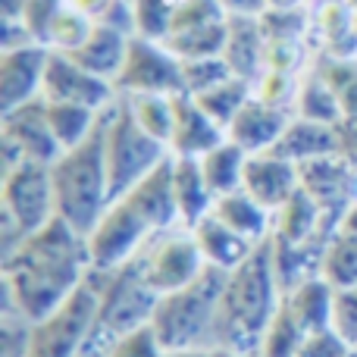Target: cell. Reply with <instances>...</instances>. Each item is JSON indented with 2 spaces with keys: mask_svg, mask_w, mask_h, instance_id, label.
<instances>
[{
  "mask_svg": "<svg viewBox=\"0 0 357 357\" xmlns=\"http://www.w3.org/2000/svg\"><path fill=\"white\" fill-rule=\"evenodd\" d=\"M91 270L88 238L63 216L25 235V241L3 260L6 304L29 323L60 310Z\"/></svg>",
  "mask_w": 357,
  "mask_h": 357,
  "instance_id": "obj_1",
  "label": "cell"
},
{
  "mask_svg": "<svg viewBox=\"0 0 357 357\" xmlns=\"http://www.w3.org/2000/svg\"><path fill=\"white\" fill-rule=\"evenodd\" d=\"M282 282L276 270V238L266 235L226 276L213 323V348L238 354H260V342L273 314L282 304Z\"/></svg>",
  "mask_w": 357,
  "mask_h": 357,
  "instance_id": "obj_2",
  "label": "cell"
},
{
  "mask_svg": "<svg viewBox=\"0 0 357 357\" xmlns=\"http://www.w3.org/2000/svg\"><path fill=\"white\" fill-rule=\"evenodd\" d=\"M107 123L110 110H100L91 135L50 163L56 216H63L82 235L91 232L113 204L110 173H107Z\"/></svg>",
  "mask_w": 357,
  "mask_h": 357,
  "instance_id": "obj_3",
  "label": "cell"
},
{
  "mask_svg": "<svg viewBox=\"0 0 357 357\" xmlns=\"http://www.w3.org/2000/svg\"><path fill=\"white\" fill-rule=\"evenodd\" d=\"M157 298L160 295L144 279V251H138L119 270L110 273L98 310H94L91 329L79 348V357H110L126 335L151 323Z\"/></svg>",
  "mask_w": 357,
  "mask_h": 357,
  "instance_id": "obj_4",
  "label": "cell"
},
{
  "mask_svg": "<svg viewBox=\"0 0 357 357\" xmlns=\"http://www.w3.org/2000/svg\"><path fill=\"white\" fill-rule=\"evenodd\" d=\"M226 270L207 264L185 289L157 298L151 326L160 335L167 351L204 348V342H213L216 307H220V295L226 289Z\"/></svg>",
  "mask_w": 357,
  "mask_h": 357,
  "instance_id": "obj_5",
  "label": "cell"
},
{
  "mask_svg": "<svg viewBox=\"0 0 357 357\" xmlns=\"http://www.w3.org/2000/svg\"><path fill=\"white\" fill-rule=\"evenodd\" d=\"M163 160H167V142L148 135L138 126L129 100H123L119 107H110V123H107V173H110L113 201L135 188Z\"/></svg>",
  "mask_w": 357,
  "mask_h": 357,
  "instance_id": "obj_6",
  "label": "cell"
},
{
  "mask_svg": "<svg viewBox=\"0 0 357 357\" xmlns=\"http://www.w3.org/2000/svg\"><path fill=\"white\" fill-rule=\"evenodd\" d=\"M107 279H110V273L91 266L88 276L82 279V285L60 310L31 323L29 357H79V348L85 342L88 329H91L94 310H98V301L104 295Z\"/></svg>",
  "mask_w": 357,
  "mask_h": 357,
  "instance_id": "obj_7",
  "label": "cell"
},
{
  "mask_svg": "<svg viewBox=\"0 0 357 357\" xmlns=\"http://www.w3.org/2000/svg\"><path fill=\"white\" fill-rule=\"evenodd\" d=\"M113 85L126 94H185L182 60L151 38H129L126 60Z\"/></svg>",
  "mask_w": 357,
  "mask_h": 357,
  "instance_id": "obj_8",
  "label": "cell"
},
{
  "mask_svg": "<svg viewBox=\"0 0 357 357\" xmlns=\"http://www.w3.org/2000/svg\"><path fill=\"white\" fill-rule=\"evenodd\" d=\"M3 210L25 229V235L38 232L56 216L54 176L50 163L22 160L3 176Z\"/></svg>",
  "mask_w": 357,
  "mask_h": 357,
  "instance_id": "obj_9",
  "label": "cell"
},
{
  "mask_svg": "<svg viewBox=\"0 0 357 357\" xmlns=\"http://www.w3.org/2000/svg\"><path fill=\"white\" fill-rule=\"evenodd\" d=\"M148 222L138 216V210L132 207L126 197L107 207V213L98 220V226L85 235L88 238V254H91V266L98 270H119L126 260H132L138 254V245L148 235Z\"/></svg>",
  "mask_w": 357,
  "mask_h": 357,
  "instance_id": "obj_10",
  "label": "cell"
},
{
  "mask_svg": "<svg viewBox=\"0 0 357 357\" xmlns=\"http://www.w3.org/2000/svg\"><path fill=\"white\" fill-rule=\"evenodd\" d=\"M207 266L195 235H163L151 248H144V279L157 295H169L176 289H185L197 273Z\"/></svg>",
  "mask_w": 357,
  "mask_h": 357,
  "instance_id": "obj_11",
  "label": "cell"
},
{
  "mask_svg": "<svg viewBox=\"0 0 357 357\" xmlns=\"http://www.w3.org/2000/svg\"><path fill=\"white\" fill-rule=\"evenodd\" d=\"M41 94L47 100H69V104H82L100 110L110 100V82L100 75L82 69L63 50H50L47 54V66H44V85Z\"/></svg>",
  "mask_w": 357,
  "mask_h": 357,
  "instance_id": "obj_12",
  "label": "cell"
},
{
  "mask_svg": "<svg viewBox=\"0 0 357 357\" xmlns=\"http://www.w3.org/2000/svg\"><path fill=\"white\" fill-rule=\"evenodd\" d=\"M241 188L257 204H264L266 210H282L301 188V169L295 160L282 157L279 151L248 154Z\"/></svg>",
  "mask_w": 357,
  "mask_h": 357,
  "instance_id": "obj_13",
  "label": "cell"
},
{
  "mask_svg": "<svg viewBox=\"0 0 357 357\" xmlns=\"http://www.w3.org/2000/svg\"><path fill=\"white\" fill-rule=\"evenodd\" d=\"M3 142L16 144L19 154L25 160L38 163H54L63 154L60 142H56L54 129L47 123V100L35 98L29 104H19L16 110L3 113Z\"/></svg>",
  "mask_w": 357,
  "mask_h": 357,
  "instance_id": "obj_14",
  "label": "cell"
},
{
  "mask_svg": "<svg viewBox=\"0 0 357 357\" xmlns=\"http://www.w3.org/2000/svg\"><path fill=\"white\" fill-rule=\"evenodd\" d=\"M47 54L50 50H44L41 44L3 50V60H0V107H3V113L38 98L44 85Z\"/></svg>",
  "mask_w": 357,
  "mask_h": 357,
  "instance_id": "obj_15",
  "label": "cell"
},
{
  "mask_svg": "<svg viewBox=\"0 0 357 357\" xmlns=\"http://www.w3.org/2000/svg\"><path fill=\"white\" fill-rule=\"evenodd\" d=\"M220 142H226V129L216 126L191 94H173V138H169L173 154L204 157Z\"/></svg>",
  "mask_w": 357,
  "mask_h": 357,
  "instance_id": "obj_16",
  "label": "cell"
},
{
  "mask_svg": "<svg viewBox=\"0 0 357 357\" xmlns=\"http://www.w3.org/2000/svg\"><path fill=\"white\" fill-rule=\"evenodd\" d=\"M123 197L138 210V216L148 222L151 232H167L178 220L176 191H173V157H167L157 169H151V173L132 191H126Z\"/></svg>",
  "mask_w": 357,
  "mask_h": 357,
  "instance_id": "obj_17",
  "label": "cell"
},
{
  "mask_svg": "<svg viewBox=\"0 0 357 357\" xmlns=\"http://www.w3.org/2000/svg\"><path fill=\"white\" fill-rule=\"evenodd\" d=\"M285 113L282 107L266 104L260 98H251L245 107L238 110V116L229 123L226 138L235 142L238 148H245L248 154H260V151H273L276 142L285 132Z\"/></svg>",
  "mask_w": 357,
  "mask_h": 357,
  "instance_id": "obj_18",
  "label": "cell"
},
{
  "mask_svg": "<svg viewBox=\"0 0 357 357\" xmlns=\"http://www.w3.org/2000/svg\"><path fill=\"white\" fill-rule=\"evenodd\" d=\"M335 289L329 279H323L320 273L317 276H307L301 282H295L291 289H285V304L295 314V320L301 323L307 333H317V329H329L333 326V314H335Z\"/></svg>",
  "mask_w": 357,
  "mask_h": 357,
  "instance_id": "obj_19",
  "label": "cell"
},
{
  "mask_svg": "<svg viewBox=\"0 0 357 357\" xmlns=\"http://www.w3.org/2000/svg\"><path fill=\"white\" fill-rule=\"evenodd\" d=\"M173 191H176V207L178 220L185 226H197L204 216L213 210V191H210L207 178L201 169V157H176L173 154Z\"/></svg>",
  "mask_w": 357,
  "mask_h": 357,
  "instance_id": "obj_20",
  "label": "cell"
},
{
  "mask_svg": "<svg viewBox=\"0 0 357 357\" xmlns=\"http://www.w3.org/2000/svg\"><path fill=\"white\" fill-rule=\"evenodd\" d=\"M188 232L195 235L204 260L213 264V266H220V270H226V273H232L235 266L254 251V241H248L245 235H238L235 229H229L226 222L216 220L213 213H207L197 226H191Z\"/></svg>",
  "mask_w": 357,
  "mask_h": 357,
  "instance_id": "obj_21",
  "label": "cell"
},
{
  "mask_svg": "<svg viewBox=\"0 0 357 357\" xmlns=\"http://www.w3.org/2000/svg\"><path fill=\"white\" fill-rule=\"evenodd\" d=\"M264 44H266V35L260 29V19L241 16V13L229 16V38H226V47H222V60L229 63L232 75L251 82L257 75L260 60H264Z\"/></svg>",
  "mask_w": 357,
  "mask_h": 357,
  "instance_id": "obj_22",
  "label": "cell"
},
{
  "mask_svg": "<svg viewBox=\"0 0 357 357\" xmlns=\"http://www.w3.org/2000/svg\"><path fill=\"white\" fill-rule=\"evenodd\" d=\"M126 47H129V35L110 29V25L94 22L91 35L85 38V44L75 47L69 56H73L82 69H88V73H94V75L110 82V79H116L119 69H123Z\"/></svg>",
  "mask_w": 357,
  "mask_h": 357,
  "instance_id": "obj_23",
  "label": "cell"
},
{
  "mask_svg": "<svg viewBox=\"0 0 357 357\" xmlns=\"http://www.w3.org/2000/svg\"><path fill=\"white\" fill-rule=\"evenodd\" d=\"M342 142H339V132L335 126L326 123H314V119H295V123L285 126L282 138L276 142V148L282 157L295 163H307L317 160V157H329V154H339Z\"/></svg>",
  "mask_w": 357,
  "mask_h": 357,
  "instance_id": "obj_24",
  "label": "cell"
},
{
  "mask_svg": "<svg viewBox=\"0 0 357 357\" xmlns=\"http://www.w3.org/2000/svg\"><path fill=\"white\" fill-rule=\"evenodd\" d=\"M301 169V188L314 197L320 207L339 210V204L348 197V182H351V173H348L345 163H339V157H317V160L298 163Z\"/></svg>",
  "mask_w": 357,
  "mask_h": 357,
  "instance_id": "obj_25",
  "label": "cell"
},
{
  "mask_svg": "<svg viewBox=\"0 0 357 357\" xmlns=\"http://www.w3.org/2000/svg\"><path fill=\"white\" fill-rule=\"evenodd\" d=\"M210 213L216 220H222L229 229H235L238 235H245L248 241H264L266 229H270V210L264 204H257L245 188L229 191V195H220L213 201V210Z\"/></svg>",
  "mask_w": 357,
  "mask_h": 357,
  "instance_id": "obj_26",
  "label": "cell"
},
{
  "mask_svg": "<svg viewBox=\"0 0 357 357\" xmlns=\"http://www.w3.org/2000/svg\"><path fill=\"white\" fill-rule=\"evenodd\" d=\"M245 163H248V151L238 148L235 142H229V138L201 157L204 178H207L213 197L241 188V182H245Z\"/></svg>",
  "mask_w": 357,
  "mask_h": 357,
  "instance_id": "obj_27",
  "label": "cell"
},
{
  "mask_svg": "<svg viewBox=\"0 0 357 357\" xmlns=\"http://www.w3.org/2000/svg\"><path fill=\"white\" fill-rule=\"evenodd\" d=\"M320 276L329 279L335 289H354L357 285V232L342 229L329 235L320 257Z\"/></svg>",
  "mask_w": 357,
  "mask_h": 357,
  "instance_id": "obj_28",
  "label": "cell"
},
{
  "mask_svg": "<svg viewBox=\"0 0 357 357\" xmlns=\"http://www.w3.org/2000/svg\"><path fill=\"white\" fill-rule=\"evenodd\" d=\"M98 116L100 113L91 110V107L69 104V100H47V123H50V129H54V135H56V142H60L63 151H69V148L85 142V138L91 135Z\"/></svg>",
  "mask_w": 357,
  "mask_h": 357,
  "instance_id": "obj_29",
  "label": "cell"
},
{
  "mask_svg": "<svg viewBox=\"0 0 357 357\" xmlns=\"http://www.w3.org/2000/svg\"><path fill=\"white\" fill-rule=\"evenodd\" d=\"M195 100L201 104V110L207 113L216 126L229 129V123L238 116V110L251 100V82L232 75V79H226L222 85L210 88V91H204V94H195Z\"/></svg>",
  "mask_w": 357,
  "mask_h": 357,
  "instance_id": "obj_30",
  "label": "cell"
},
{
  "mask_svg": "<svg viewBox=\"0 0 357 357\" xmlns=\"http://www.w3.org/2000/svg\"><path fill=\"white\" fill-rule=\"evenodd\" d=\"M304 339H307V329L295 320V314L289 310V304H279V310L273 314L270 326L264 333V342H260V354L257 357H298Z\"/></svg>",
  "mask_w": 357,
  "mask_h": 357,
  "instance_id": "obj_31",
  "label": "cell"
},
{
  "mask_svg": "<svg viewBox=\"0 0 357 357\" xmlns=\"http://www.w3.org/2000/svg\"><path fill=\"white\" fill-rule=\"evenodd\" d=\"M229 38V19L204 29H188V31H176L167 38V47L173 50L178 60H201V56H222Z\"/></svg>",
  "mask_w": 357,
  "mask_h": 357,
  "instance_id": "obj_32",
  "label": "cell"
},
{
  "mask_svg": "<svg viewBox=\"0 0 357 357\" xmlns=\"http://www.w3.org/2000/svg\"><path fill=\"white\" fill-rule=\"evenodd\" d=\"M126 100H129L138 126L148 135L169 144V138H173V98L169 94H129Z\"/></svg>",
  "mask_w": 357,
  "mask_h": 357,
  "instance_id": "obj_33",
  "label": "cell"
},
{
  "mask_svg": "<svg viewBox=\"0 0 357 357\" xmlns=\"http://www.w3.org/2000/svg\"><path fill=\"white\" fill-rule=\"evenodd\" d=\"M298 110H301V119H314V123H326V126H335L342 116H345L335 91L323 79H310L307 85L301 88Z\"/></svg>",
  "mask_w": 357,
  "mask_h": 357,
  "instance_id": "obj_34",
  "label": "cell"
},
{
  "mask_svg": "<svg viewBox=\"0 0 357 357\" xmlns=\"http://www.w3.org/2000/svg\"><path fill=\"white\" fill-rule=\"evenodd\" d=\"M226 79H232V69L222 56H201V60H182V82L185 94H204L210 88L222 85Z\"/></svg>",
  "mask_w": 357,
  "mask_h": 357,
  "instance_id": "obj_35",
  "label": "cell"
},
{
  "mask_svg": "<svg viewBox=\"0 0 357 357\" xmlns=\"http://www.w3.org/2000/svg\"><path fill=\"white\" fill-rule=\"evenodd\" d=\"M135 10V31L151 41H167L173 31V13L176 3L169 0H132Z\"/></svg>",
  "mask_w": 357,
  "mask_h": 357,
  "instance_id": "obj_36",
  "label": "cell"
},
{
  "mask_svg": "<svg viewBox=\"0 0 357 357\" xmlns=\"http://www.w3.org/2000/svg\"><path fill=\"white\" fill-rule=\"evenodd\" d=\"M94 25L88 22V16L82 10H60V16L50 25V38L47 44H54V50H63V54H73L75 47L85 44V38L91 35Z\"/></svg>",
  "mask_w": 357,
  "mask_h": 357,
  "instance_id": "obj_37",
  "label": "cell"
},
{
  "mask_svg": "<svg viewBox=\"0 0 357 357\" xmlns=\"http://www.w3.org/2000/svg\"><path fill=\"white\" fill-rule=\"evenodd\" d=\"M226 16V6L220 0H178L176 13H173V31H188V29H204V25L222 22Z\"/></svg>",
  "mask_w": 357,
  "mask_h": 357,
  "instance_id": "obj_38",
  "label": "cell"
},
{
  "mask_svg": "<svg viewBox=\"0 0 357 357\" xmlns=\"http://www.w3.org/2000/svg\"><path fill=\"white\" fill-rule=\"evenodd\" d=\"M320 79L335 91V98H339V104H342V113L357 119V66L354 63H348V60L333 63L329 69H323Z\"/></svg>",
  "mask_w": 357,
  "mask_h": 357,
  "instance_id": "obj_39",
  "label": "cell"
},
{
  "mask_svg": "<svg viewBox=\"0 0 357 357\" xmlns=\"http://www.w3.org/2000/svg\"><path fill=\"white\" fill-rule=\"evenodd\" d=\"M29 345H31V323L16 307H10L3 323H0V357H29Z\"/></svg>",
  "mask_w": 357,
  "mask_h": 357,
  "instance_id": "obj_40",
  "label": "cell"
},
{
  "mask_svg": "<svg viewBox=\"0 0 357 357\" xmlns=\"http://www.w3.org/2000/svg\"><path fill=\"white\" fill-rule=\"evenodd\" d=\"M163 354H167V348H163L160 335L154 333L151 323H144V326H138L135 333L126 335V339L113 348L110 357H163Z\"/></svg>",
  "mask_w": 357,
  "mask_h": 357,
  "instance_id": "obj_41",
  "label": "cell"
},
{
  "mask_svg": "<svg viewBox=\"0 0 357 357\" xmlns=\"http://www.w3.org/2000/svg\"><path fill=\"white\" fill-rule=\"evenodd\" d=\"M63 10V0H29L25 3V13H22V22L25 29L35 35L38 44H47L50 38V25H54V19L60 16Z\"/></svg>",
  "mask_w": 357,
  "mask_h": 357,
  "instance_id": "obj_42",
  "label": "cell"
},
{
  "mask_svg": "<svg viewBox=\"0 0 357 357\" xmlns=\"http://www.w3.org/2000/svg\"><path fill=\"white\" fill-rule=\"evenodd\" d=\"M351 351H354V348L348 345V342L342 339L333 326H329V329L307 333V339H304L298 357H351Z\"/></svg>",
  "mask_w": 357,
  "mask_h": 357,
  "instance_id": "obj_43",
  "label": "cell"
},
{
  "mask_svg": "<svg viewBox=\"0 0 357 357\" xmlns=\"http://www.w3.org/2000/svg\"><path fill=\"white\" fill-rule=\"evenodd\" d=\"M333 329L351 348H357V285H354V289H342L339 295H335Z\"/></svg>",
  "mask_w": 357,
  "mask_h": 357,
  "instance_id": "obj_44",
  "label": "cell"
},
{
  "mask_svg": "<svg viewBox=\"0 0 357 357\" xmlns=\"http://www.w3.org/2000/svg\"><path fill=\"white\" fill-rule=\"evenodd\" d=\"M289 91H291L289 75H285V73H276V69H270V73H266V79H264V91H260V100L282 107V100L289 98Z\"/></svg>",
  "mask_w": 357,
  "mask_h": 357,
  "instance_id": "obj_45",
  "label": "cell"
},
{
  "mask_svg": "<svg viewBox=\"0 0 357 357\" xmlns=\"http://www.w3.org/2000/svg\"><path fill=\"white\" fill-rule=\"evenodd\" d=\"M220 3L229 10V16H232V13H241V16H254V13L264 10L266 0H220Z\"/></svg>",
  "mask_w": 357,
  "mask_h": 357,
  "instance_id": "obj_46",
  "label": "cell"
},
{
  "mask_svg": "<svg viewBox=\"0 0 357 357\" xmlns=\"http://www.w3.org/2000/svg\"><path fill=\"white\" fill-rule=\"evenodd\" d=\"M25 3H29V0H0V10H3V22H16V19H22Z\"/></svg>",
  "mask_w": 357,
  "mask_h": 357,
  "instance_id": "obj_47",
  "label": "cell"
},
{
  "mask_svg": "<svg viewBox=\"0 0 357 357\" xmlns=\"http://www.w3.org/2000/svg\"><path fill=\"white\" fill-rule=\"evenodd\" d=\"M73 6H75V10H82L85 16H94V19H98L100 13L110 6V0H73Z\"/></svg>",
  "mask_w": 357,
  "mask_h": 357,
  "instance_id": "obj_48",
  "label": "cell"
},
{
  "mask_svg": "<svg viewBox=\"0 0 357 357\" xmlns=\"http://www.w3.org/2000/svg\"><path fill=\"white\" fill-rule=\"evenodd\" d=\"M163 357H213V348H178V351H167Z\"/></svg>",
  "mask_w": 357,
  "mask_h": 357,
  "instance_id": "obj_49",
  "label": "cell"
},
{
  "mask_svg": "<svg viewBox=\"0 0 357 357\" xmlns=\"http://www.w3.org/2000/svg\"><path fill=\"white\" fill-rule=\"evenodd\" d=\"M213 357H257V354H238V351H226V348H213Z\"/></svg>",
  "mask_w": 357,
  "mask_h": 357,
  "instance_id": "obj_50",
  "label": "cell"
},
{
  "mask_svg": "<svg viewBox=\"0 0 357 357\" xmlns=\"http://www.w3.org/2000/svg\"><path fill=\"white\" fill-rule=\"evenodd\" d=\"M270 3H276V6H291V3H298V0H270Z\"/></svg>",
  "mask_w": 357,
  "mask_h": 357,
  "instance_id": "obj_51",
  "label": "cell"
}]
</instances>
